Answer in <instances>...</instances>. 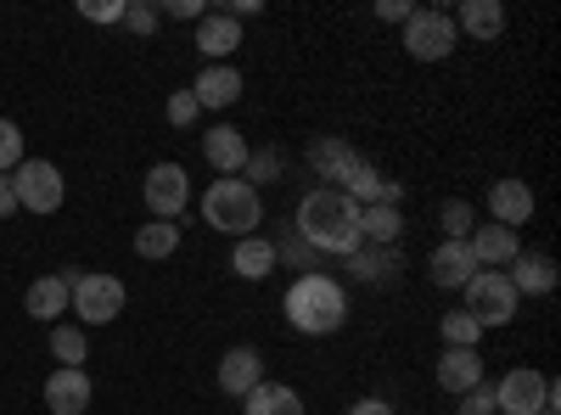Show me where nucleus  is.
<instances>
[{
  "label": "nucleus",
  "instance_id": "nucleus-16",
  "mask_svg": "<svg viewBox=\"0 0 561 415\" xmlns=\"http://www.w3.org/2000/svg\"><path fill=\"white\" fill-rule=\"evenodd\" d=\"M505 281L517 287V298H545V292H556V258L550 253H517Z\"/></svg>",
  "mask_w": 561,
  "mask_h": 415
},
{
  "label": "nucleus",
  "instance_id": "nucleus-3",
  "mask_svg": "<svg viewBox=\"0 0 561 415\" xmlns=\"http://www.w3.org/2000/svg\"><path fill=\"white\" fill-rule=\"evenodd\" d=\"M203 219L219 230V237H259L264 224V203H259V186L248 180H214L208 197H203Z\"/></svg>",
  "mask_w": 561,
  "mask_h": 415
},
{
  "label": "nucleus",
  "instance_id": "nucleus-10",
  "mask_svg": "<svg viewBox=\"0 0 561 415\" xmlns=\"http://www.w3.org/2000/svg\"><path fill=\"white\" fill-rule=\"evenodd\" d=\"M359 163H365V158L343 141V135H320V141L309 147V169H314L320 180H332V192H343V180H348Z\"/></svg>",
  "mask_w": 561,
  "mask_h": 415
},
{
  "label": "nucleus",
  "instance_id": "nucleus-39",
  "mask_svg": "<svg viewBox=\"0 0 561 415\" xmlns=\"http://www.w3.org/2000/svg\"><path fill=\"white\" fill-rule=\"evenodd\" d=\"M18 214V192H12V174H0V219Z\"/></svg>",
  "mask_w": 561,
  "mask_h": 415
},
{
  "label": "nucleus",
  "instance_id": "nucleus-29",
  "mask_svg": "<svg viewBox=\"0 0 561 415\" xmlns=\"http://www.w3.org/2000/svg\"><path fill=\"white\" fill-rule=\"evenodd\" d=\"M438 219H444V242H466V237L478 230V214H472V203H460V197H449Z\"/></svg>",
  "mask_w": 561,
  "mask_h": 415
},
{
  "label": "nucleus",
  "instance_id": "nucleus-8",
  "mask_svg": "<svg viewBox=\"0 0 561 415\" xmlns=\"http://www.w3.org/2000/svg\"><path fill=\"white\" fill-rule=\"evenodd\" d=\"M550 393H556V382H550L545 371H528V365H517V371H505V377L494 382V410H500V415H539V410L550 404Z\"/></svg>",
  "mask_w": 561,
  "mask_h": 415
},
{
  "label": "nucleus",
  "instance_id": "nucleus-28",
  "mask_svg": "<svg viewBox=\"0 0 561 415\" xmlns=\"http://www.w3.org/2000/svg\"><path fill=\"white\" fill-rule=\"evenodd\" d=\"M438 337H444V348H478V337H483V326L466 309H455V314H444L438 320Z\"/></svg>",
  "mask_w": 561,
  "mask_h": 415
},
{
  "label": "nucleus",
  "instance_id": "nucleus-26",
  "mask_svg": "<svg viewBox=\"0 0 561 415\" xmlns=\"http://www.w3.org/2000/svg\"><path fill=\"white\" fill-rule=\"evenodd\" d=\"M348 264H354V275L365 287H382L388 275H399V247H359Z\"/></svg>",
  "mask_w": 561,
  "mask_h": 415
},
{
  "label": "nucleus",
  "instance_id": "nucleus-9",
  "mask_svg": "<svg viewBox=\"0 0 561 415\" xmlns=\"http://www.w3.org/2000/svg\"><path fill=\"white\" fill-rule=\"evenodd\" d=\"M140 197H147L152 219H180L185 203H192V180H185L180 163H152V169H147V186H140Z\"/></svg>",
  "mask_w": 561,
  "mask_h": 415
},
{
  "label": "nucleus",
  "instance_id": "nucleus-27",
  "mask_svg": "<svg viewBox=\"0 0 561 415\" xmlns=\"http://www.w3.org/2000/svg\"><path fill=\"white\" fill-rule=\"evenodd\" d=\"M51 354L68 365V371H84V359H90L84 326H51Z\"/></svg>",
  "mask_w": 561,
  "mask_h": 415
},
{
  "label": "nucleus",
  "instance_id": "nucleus-38",
  "mask_svg": "<svg viewBox=\"0 0 561 415\" xmlns=\"http://www.w3.org/2000/svg\"><path fill=\"white\" fill-rule=\"evenodd\" d=\"M348 415H399L388 399H359V404H348Z\"/></svg>",
  "mask_w": 561,
  "mask_h": 415
},
{
  "label": "nucleus",
  "instance_id": "nucleus-7",
  "mask_svg": "<svg viewBox=\"0 0 561 415\" xmlns=\"http://www.w3.org/2000/svg\"><path fill=\"white\" fill-rule=\"evenodd\" d=\"M455 45H460V34H455V18H449V12H433V7H415V12H410V23H404V51H410L415 62H444Z\"/></svg>",
  "mask_w": 561,
  "mask_h": 415
},
{
  "label": "nucleus",
  "instance_id": "nucleus-32",
  "mask_svg": "<svg viewBox=\"0 0 561 415\" xmlns=\"http://www.w3.org/2000/svg\"><path fill=\"white\" fill-rule=\"evenodd\" d=\"M455 415H500V410H494V388H489V382H478L472 393H460Z\"/></svg>",
  "mask_w": 561,
  "mask_h": 415
},
{
  "label": "nucleus",
  "instance_id": "nucleus-11",
  "mask_svg": "<svg viewBox=\"0 0 561 415\" xmlns=\"http://www.w3.org/2000/svg\"><path fill=\"white\" fill-rule=\"evenodd\" d=\"M478 269H483V264L472 258V247H466V242H438V247H433V264H427L433 287H444V292H460Z\"/></svg>",
  "mask_w": 561,
  "mask_h": 415
},
{
  "label": "nucleus",
  "instance_id": "nucleus-18",
  "mask_svg": "<svg viewBox=\"0 0 561 415\" xmlns=\"http://www.w3.org/2000/svg\"><path fill=\"white\" fill-rule=\"evenodd\" d=\"M45 404H51V415H84L90 410V377L57 365L51 382H45Z\"/></svg>",
  "mask_w": 561,
  "mask_h": 415
},
{
  "label": "nucleus",
  "instance_id": "nucleus-12",
  "mask_svg": "<svg viewBox=\"0 0 561 415\" xmlns=\"http://www.w3.org/2000/svg\"><path fill=\"white\" fill-rule=\"evenodd\" d=\"M489 214L505 230L528 224L534 219V186H528V180H494V186H489Z\"/></svg>",
  "mask_w": 561,
  "mask_h": 415
},
{
  "label": "nucleus",
  "instance_id": "nucleus-33",
  "mask_svg": "<svg viewBox=\"0 0 561 415\" xmlns=\"http://www.w3.org/2000/svg\"><path fill=\"white\" fill-rule=\"evenodd\" d=\"M124 7H129V0H79V18H90V23H124Z\"/></svg>",
  "mask_w": 561,
  "mask_h": 415
},
{
  "label": "nucleus",
  "instance_id": "nucleus-20",
  "mask_svg": "<svg viewBox=\"0 0 561 415\" xmlns=\"http://www.w3.org/2000/svg\"><path fill=\"white\" fill-rule=\"evenodd\" d=\"M237 45H242V23L230 18V12H208V18L197 23V51H203L208 62H225Z\"/></svg>",
  "mask_w": 561,
  "mask_h": 415
},
{
  "label": "nucleus",
  "instance_id": "nucleus-2",
  "mask_svg": "<svg viewBox=\"0 0 561 415\" xmlns=\"http://www.w3.org/2000/svg\"><path fill=\"white\" fill-rule=\"evenodd\" d=\"M280 309H287L293 332H304V337H332V332L348 326V292L332 281V275H298Z\"/></svg>",
  "mask_w": 561,
  "mask_h": 415
},
{
  "label": "nucleus",
  "instance_id": "nucleus-23",
  "mask_svg": "<svg viewBox=\"0 0 561 415\" xmlns=\"http://www.w3.org/2000/svg\"><path fill=\"white\" fill-rule=\"evenodd\" d=\"M242 415H304V393L287 382H259L242 404Z\"/></svg>",
  "mask_w": 561,
  "mask_h": 415
},
{
  "label": "nucleus",
  "instance_id": "nucleus-22",
  "mask_svg": "<svg viewBox=\"0 0 561 415\" xmlns=\"http://www.w3.org/2000/svg\"><path fill=\"white\" fill-rule=\"evenodd\" d=\"M500 28H505V7H500V0H460V12H455V34L500 39Z\"/></svg>",
  "mask_w": 561,
  "mask_h": 415
},
{
  "label": "nucleus",
  "instance_id": "nucleus-17",
  "mask_svg": "<svg viewBox=\"0 0 561 415\" xmlns=\"http://www.w3.org/2000/svg\"><path fill=\"white\" fill-rule=\"evenodd\" d=\"M203 158H208L219 174H242V169H248V135L230 129V124H214V129L203 135Z\"/></svg>",
  "mask_w": 561,
  "mask_h": 415
},
{
  "label": "nucleus",
  "instance_id": "nucleus-5",
  "mask_svg": "<svg viewBox=\"0 0 561 415\" xmlns=\"http://www.w3.org/2000/svg\"><path fill=\"white\" fill-rule=\"evenodd\" d=\"M12 192H18V208H28V214H57L62 197H68L62 169L45 163V158H23L12 169Z\"/></svg>",
  "mask_w": 561,
  "mask_h": 415
},
{
  "label": "nucleus",
  "instance_id": "nucleus-14",
  "mask_svg": "<svg viewBox=\"0 0 561 415\" xmlns=\"http://www.w3.org/2000/svg\"><path fill=\"white\" fill-rule=\"evenodd\" d=\"M192 96H197V107H237L242 102V73L230 62H208L192 79Z\"/></svg>",
  "mask_w": 561,
  "mask_h": 415
},
{
  "label": "nucleus",
  "instance_id": "nucleus-25",
  "mask_svg": "<svg viewBox=\"0 0 561 415\" xmlns=\"http://www.w3.org/2000/svg\"><path fill=\"white\" fill-rule=\"evenodd\" d=\"M180 247V219H152L135 230V253L140 258H169Z\"/></svg>",
  "mask_w": 561,
  "mask_h": 415
},
{
  "label": "nucleus",
  "instance_id": "nucleus-21",
  "mask_svg": "<svg viewBox=\"0 0 561 415\" xmlns=\"http://www.w3.org/2000/svg\"><path fill=\"white\" fill-rule=\"evenodd\" d=\"M275 264H280V247L270 237H242L237 247H230V269H237L242 281H264Z\"/></svg>",
  "mask_w": 561,
  "mask_h": 415
},
{
  "label": "nucleus",
  "instance_id": "nucleus-30",
  "mask_svg": "<svg viewBox=\"0 0 561 415\" xmlns=\"http://www.w3.org/2000/svg\"><path fill=\"white\" fill-rule=\"evenodd\" d=\"M23 163V129L12 118H0V174H12Z\"/></svg>",
  "mask_w": 561,
  "mask_h": 415
},
{
  "label": "nucleus",
  "instance_id": "nucleus-24",
  "mask_svg": "<svg viewBox=\"0 0 561 415\" xmlns=\"http://www.w3.org/2000/svg\"><path fill=\"white\" fill-rule=\"evenodd\" d=\"M23 303H28L34 320H57V314H68V281H62V275H39Z\"/></svg>",
  "mask_w": 561,
  "mask_h": 415
},
{
  "label": "nucleus",
  "instance_id": "nucleus-4",
  "mask_svg": "<svg viewBox=\"0 0 561 415\" xmlns=\"http://www.w3.org/2000/svg\"><path fill=\"white\" fill-rule=\"evenodd\" d=\"M68 309L79 314V326H107V320L124 314V281L107 269H68Z\"/></svg>",
  "mask_w": 561,
  "mask_h": 415
},
{
  "label": "nucleus",
  "instance_id": "nucleus-35",
  "mask_svg": "<svg viewBox=\"0 0 561 415\" xmlns=\"http://www.w3.org/2000/svg\"><path fill=\"white\" fill-rule=\"evenodd\" d=\"M242 174H253V180H275V174H280V152H259V158L248 152V169H242Z\"/></svg>",
  "mask_w": 561,
  "mask_h": 415
},
{
  "label": "nucleus",
  "instance_id": "nucleus-19",
  "mask_svg": "<svg viewBox=\"0 0 561 415\" xmlns=\"http://www.w3.org/2000/svg\"><path fill=\"white\" fill-rule=\"evenodd\" d=\"M466 247H472V258L483 269H494V264H511L523 253V237H517V230H505V224H478L472 237H466Z\"/></svg>",
  "mask_w": 561,
  "mask_h": 415
},
{
  "label": "nucleus",
  "instance_id": "nucleus-36",
  "mask_svg": "<svg viewBox=\"0 0 561 415\" xmlns=\"http://www.w3.org/2000/svg\"><path fill=\"white\" fill-rule=\"evenodd\" d=\"M163 12H169V18H185V23H203V18H208L203 0H163Z\"/></svg>",
  "mask_w": 561,
  "mask_h": 415
},
{
  "label": "nucleus",
  "instance_id": "nucleus-34",
  "mask_svg": "<svg viewBox=\"0 0 561 415\" xmlns=\"http://www.w3.org/2000/svg\"><path fill=\"white\" fill-rule=\"evenodd\" d=\"M124 23H129L135 34H152V28H158V7H140V0H135V7H124Z\"/></svg>",
  "mask_w": 561,
  "mask_h": 415
},
{
  "label": "nucleus",
  "instance_id": "nucleus-13",
  "mask_svg": "<svg viewBox=\"0 0 561 415\" xmlns=\"http://www.w3.org/2000/svg\"><path fill=\"white\" fill-rule=\"evenodd\" d=\"M259 382H264V354H259V348L242 343V348H230V354L219 359V388H225L230 399H248Z\"/></svg>",
  "mask_w": 561,
  "mask_h": 415
},
{
  "label": "nucleus",
  "instance_id": "nucleus-6",
  "mask_svg": "<svg viewBox=\"0 0 561 415\" xmlns=\"http://www.w3.org/2000/svg\"><path fill=\"white\" fill-rule=\"evenodd\" d=\"M460 292H466V314H472L478 326H505V320L517 314V303H523L517 287H511L500 269H478Z\"/></svg>",
  "mask_w": 561,
  "mask_h": 415
},
{
  "label": "nucleus",
  "instance_id": "nucleus-31",
  "mask_svg": "<svg viewBox=\"0 0 561 415\" xmlns=\"http://www.w3.org/2000/svg\"><path fill=\"white\" fill-rule=\"evenodd\" d=\"M197 118H203L197 96H192V90H174V96H169V124H174V129H192Z\"/></svg>",
  "mask_w": 561,
  "mask_h": 415
},
{
  "label": "nucleus",
  "instance_id": "nucleus-37",
  "mask_svg": "<svg viewBox=\"0 0 561 415\" xmlns=\"http://www.w3.org/2000/svg\"><path fill=\"white\" fill-rule=\"evenodd\" d=\"M410 12H415L410 0H382V7H377V18H382V23H410Z\"/></svg>",
  "mask_w": 561,
  "mask_h": 415
},
{
  "label": "nucleus",
  "instance_id": "nucleus-15",
  "mask_svg": "<svg viewBox=\"0 0 561 415\" xmlns=\"http://www.w3.org/2000/svg\"><path fill=\"white\" fill-rule=\"evenodd\" d=\"M478 382H483V354L478 348H444L438 354V388L444 393L460 399V393H472Z\"/></svg>",
  "mask_w": 561,
  "mask_h": 415
},
{
  "label": "nucleus",
  "instance_id": "nucleus-1",
  "mask_svg": "<svg viewBox=\"0 0 561 415\" xmlns=\"http://www.w3.org/2000/svg\"><path fill=\"white\" fill-rule=\"evenodd\" d=\"M293 230L304 237L309 253H343V258H354L365 247V237H359V203L332 192V186H320V192H309L298 203Z\"/></svg>",
  "mask_w": 561,
  "mask_h": 415
}]
</instances>
